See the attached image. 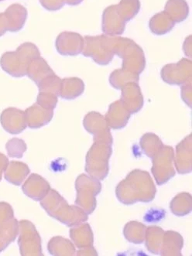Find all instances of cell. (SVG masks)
I'll return each mask as SVG.
<instances>
[{"mask_svg":"<svg viewBox=\"0 0 192 256\" xmlns=\"http://www.w3.org/2000/svg\"><path fill=\"white\" fill-rule=\"evenodd\" d=\"M156 194V186L149 172L139 169L131 171L116 188L117 199L126 205L149 203L154 200Z\"/></svg>","mask_w":192,"mask_h":256,"instance_id":"cell-1","label":"cell"},{"mask_svg":"<svg viewBox=\"0 0 192 256\" xmlns=\"http://www.w3.org/2000/svg\"><path fill=\"white\" fill-rule=\"evenodd\" d=\"M40 204L50 217L68 227H73L88 219V214L84 210L77 205H69L67 200L54 190H50L42 199Z\"/></svg>","mask_w":192,"mask_h":256,"instance_id":"cell-2","label":"cell"},{"mask_svg":"<svg viewBox=\"0 0 192 256\" xmlns=\"http://www.w3.org/2000/svg\"><path fill=\"white\" fill-rule=\"evenodd\" d=\"M40 56L39 50L32 43H24L16 52H6L0 58V65L4 72L15 78L26 76L31 60Z\"/></svg>","mask_w":192,"mask_h":256,"instance_id":"cell-3","label":"cell"},{"mask_svg":"<svg viewBox=\"0 0 192 256\" xmlns=\"http://www.w3.org/2000/svg\"><path fill=\"white\" fill-rule=\"evenodd\" d=\"M114 54L122 59V69L140 76L146 66V58L142 48L134 40L114 36Z\"/></svg>","mask_w":192,"mask_h":256,"instance_id":"cell-4","label":"cell"},{"mask_svg":"<svg viewBox=\"0 0 192 256\" xmlns=\"http://www.w3.org/2000/svg\"><path fill=\"white\" fill-rule=\"evenodd\" d=\"M112 145L105 142H93L86 158V171L92 178L103 180L110 172V160Z\"/></svg>","mask_w":192,"mask_h":256,"instance_id":"cell-5","label":"cell"},{"mask_svg":"<svg viewBox=\"0 0 192 256\" xmlns=\"http://www.w3.org/2000/svg\"><path fill=\"white\" fill-rule=\"evenodd\" d=\"M101 182L88 174L79 175L76 179V205L81 208L88 216L96 210L97 202L96 196L102 190Z\"/></svg>","mask_w":192,"mask_h":256,"instance_id":"cell-6","label":"cell"},{"mask_svg":"<svg viewBox=\"0 0 192 256\" xmlns=\"http://www.w3.org/2000/svg\"><path fill=\"white\" fill-rule=\"evenodd\" d=\"M114 36L108 35L86 36L84 38L83 55L91 56L94 62L98 64H108L115 55L114 52Z\"/></svg>","mask_w":192,"mask_h":256,"instance_id":"cell-7","label":"cell"},{"mask_svg":"<svg viewBox=\"0 0 192 256\" xmlns=\"http://www.w3.org/2000/svg\"><path fill=\"white\" fill-rule=\"evenodd\" d=\"M174 151L172 146H164L152 158V174L160 186L165 184L176 174Z\"/></svg>","mask_w":192,"mask_h":256,"instance_id":"cell-8","label":"cell"},{"mask_svg":"<svg viewBox=\"0 0 192 256\" xmlns=\"http://www.w3.org/2000/svg\"><path fill=\"white\" fill-rule=\"evenodd\" d=\"M83 126L88 134L94 137V142H105L114 144V138L105 117L100 113L91 112L83 120Z\"/></svg>","mask_w":192,"mask_h":256,"instance_id":"cell-9","label":"cell"},{"mask_svg":"<svg viewBox=\"0 0 192 256\" xmlns=\"http://www.w3.org/2000/svg\"><path fill=\"white\" fill-rule=\"evenodd\" d=\"M164 82L172 86H182L192 80V60L182 59L178 64L165 65L160 72Z\"/></svg>","mask_w":192,"mask_h":256,"instance_id":"cell-10","label":"cell"},{"mask_svg":"<svg viewBox=\"0 0 192 256\" xmlns=\"http://www.w3.org/2000/svg\"><path fill=\"white\" fill-rule=\"evenodd\" d=\"M20 236L19 238V246L21 254H42V240L36 232L34 226L28 220H22L20 223Z\"/></svg>","mask_w":192,"mask_h":256,"instance_id":"cell-11","label":"cell"},{"mask_svg":"<svg viewBox=\"0 0 192 256\" xmlns=\"http://www.w3.org/2000/svg\"><path fill=\"white\" fill-rule=\"evenodd\" d=\"M58 52L64 56H76L82 53L84 39L76 32H64L56 40Z\"/></svg>","mask_w":192,"mask_h":256,"instance_id":"cell-12","label":"cell"},{"mask_svg":"<svg viewBox=\"0 0 192 256\" xmlns=\"http://www.w3.org/2000/svg\"><path fill=\"white\" fill-rule=\"evenodd\" d=\"M192 135L186 136L176 146L175 168L179 174H187L192 170Z\"/></svg>","mask_w":192,"mask_h":256,"instance_id":"cell-13","label":"cell"},{"mask_svg":"<svg viewBox=\"0 0 192 256\" xmlns=\"http://www.w3.org/2000/svg\"><path fill=\"white\" fill-rule=\"evenodd\" d=\"M126 21L118 12L117 5L111 6L105 10L102 15L103 32L108 36H118L124 34Z\"/></svg>","mask_w":192,"mask_h":256,"instance_id":"cell-14","label":"cell"},{"mask_svg":"<svg viewBox=\"0 0 192 256\" xmlns=\"http://www.w3.org/2000/svg\"><path fill=\"white\" fill-rule=\"evenodd\" d=\"M122 96L120 101L131 114H136L142 110L144 97L138 82H129L121 88Z\"/></svg>","mask_w":192,"mask_h":256,"instance_id":"cell-15","label":"cell"},{"mask_svg":"<svg viewBox=\"0 0 192 256\" xmlns=\"http://www.w3.org/2000/svg\"><path fill=\"white\" fill-rule=\"evenodd\" d=\"M131 114H132L124 107L122 102L118 100L110 104L106 114L105 120L110 128L115 130H122L129 122Z\"/></svg>","mask_w":192,"mask_h":256,"instance_id":"cell-16","label":"cell"},{"mask_svg":"<svg viewBox=\"0 0 192 256\" xmlns=\"http://www.w3.org/2000/svg\"><path fill=\"white\" fill-rule=\"evenodd\" d=\"M50 184L46 180L38 174L31 175L22 186V190L26 196L35 200H42L50 192Z\"/></svg>","mask_w":192,"mask_h":256,"instance_id":"cell-17","label":"cell"},{"mask_svg":"<svg viewBox=\"0 0 192 256\" xmlns=\"http://www.w3.org/2000/svg\"><path fill=\"white\" fill-rule=\"evenodd\" d=\"M26 124L30 128H38L50 122L54 116V110H46L38 104H34L25 112Z\"/></svg>","mask_w":192,"mask_h":256,"instance_id":"cell-18","label":"cell"},{"mask_svg":"<svg viewBox=\"0 0 192 256\" xmlns=\"http://www.w3.org/2000/svg\"><path fill=\"white\" fill-rule=\"evenodd\" d=\"M184 238L182 234L174 230H166L164 234L160 254L162 256H182Z\"/></svg>","mask_w":192,"mask_h":256,"instance_id":"cell-19","label":"cell"},{"mask_svg":"<svg viewBox=\"0 0 192 256\" xmlns=\"http://www.w3.org/2000/svg\"><path fill=\"white\" fill-rule=\"evenodd\" d=\"M6 20L8 24V31L18 32L24 28L28 18V10L20 4L10 6L5 12Z\"/></svg>","mask_w":192,"mask_h":256,"instance_id":"cell-20","label":"cell"},{"mask_svg":"<svg viewBox=\"0 0 192 256\" xmlns=\"http://www.w3.org/2000/svg\"><path fill=\"white\" fill-rule=\"evenodd\" d=\"M70 237L74 246L78 248L92 246L94 243L92 230L90 224L84 222L76 224L70 228Z\"/></svg>","mask_w":192,"mask_h":256,"instance_id":"cell-21","label":"cell"},{"mask_svg":"<svg viewBox=\"0 0 192 256\" xmlns=\"http://www.w3.org/2000/svg\"><path fill=\"white\" fill-rule=\"evenodd\" d=\"M55 74L44 59L38 56L31 60L28 66L26 76L36 84L48 76Z\"/></svg>","mask_w":192,"mask_h":256,"instance_id":"cell-22","label":"cell"},{"mask_svg":"<svg viewBox=\"0 0 192 256\" xmlns=\"http://www.w3.org/2000/svg\"><path fill=\"white\" fill-rule=\"evenodd\" d=\"M84 84L82 79L70 78L62 80L59 96L66 100H73L84 92Z\"/></svg>","mask_w":192,"mask_h":256,"instance_id":"cell-23","label":"cell"},{"mask_svg":"<svg viewBox=\"0 0 192 256\" xmlns=\"http://www.w3.org/2000/svg\"><path fill=\"white\" fill-rule=\"evenodd\" d=\"M164 230L158 226H150L146 227L145 234V246L150 252L154 254H160V248L163 242Z\"/></svg>","mask_w":192,"mask_h":256,"instance_id":"cell-24","label":"cell"},{"mask_svg":"<svg viewBox=\"0 0 192 256\" xmlns=\"http://www.w3.org/2000/svg\"><path fill=\"white\" fill-rule=\"evenodd\" d=\"M48 251L53 256H73L76 254L74 243L60 236L50 239L48 243Z\"/></svg>","mask_w":192,"mask_h":256,"instance_id":"cell-25","label":"cell"},{"mask_svg":"<svg viewBox=\"0 0 192 256\" xmlns=\"http://www.w3.org/2000/svg\"><path fill=\"white\" fill-rule=\"evenodd\" d=\"M164 12L174 22H180L188 16L189 7L186 0H168Z\"/></svg>","mask_w":192,"mask_h":256,"instance_id":"cell-26","label":"cell"},{"mask_svg":"<svg viewBox=\"0 0 192 256\" xmlns=\"http://www.w3.org/2000/svg\"><path fill=\"white\" fill-rule=\"evenodd\" d=\"M172 213L178 217L188 216L192 212V198L190 194L183 192L172 199L170 203Z\"/></svg>","mask_w":192,"mask_h":256,"instance_id":"cell-27","label":"cell"},{"mask_svg":"<svg viewBox=\"0 0 192 256\" xmlns=\"http://www.w3.org/2000/svg\"><path fill=\"white\" fill-rule=\"evenodd\" d=\"M175 22L172 20V18L164 11L160 12L154 16L150 21V29L151 32L154 34L164 35L170 32L174 26Z\"/></svg>","mask_w":192,"mask_h":256,"instance_id":"cell-28","label":"cell"},{"mask_svg":"<svg viewBox=\"0 0 192 256\" xmlns=\"http://www.w3.org/2000/svg\"><path fill=\"white\" fill-rule=\"evenodd\" d=\"M146 226L138 222H130L124 228L125 238L130 242L139 244L144 242Z\"/></svg>","mask_w":192,"mask_h":256,"instance_id":"cell-29","label":"cell"},{"mask_svg":"<svg viewBox=\"0 0 192 256\" xmlns=\"http://www.w3.org/2000/svg\"><path fill=\"white\" fill-rule=\"evenodd\" d=\"M140 146L142 152L148 158L152 159L155 154L164 146V144L156 134L148 132L141 137Z\"/></svg>","mask_w":192,"mask_h":256,"instance_id":"cell-30","label":"cell"},{"mask_svg":"<svg viewBox=\"0 0 192 256\" xmlns=\"http://www.w3.org/2000/svg\"><path fill=\"white\" fill-rule=\"evenodd\" d=\"M139 80L140 76L122 68L114 70L110 78L111 86L118 90H121V88L129 82H138V83Z\"/></svg>","mask_w":192,"mask_h":256,"instance_id":"cell-31","label":"cell"},{"mask_svg":"<svg viewBox=\"0 0 192 256\" xmlns=\"http://www.w3.org/2000/svg\"><path fill=\"white\" fill-rule=\"evenodd\" d=\"M118 12L126 21H129L135 18L140 9V2L139 0H121L117 5Z\"/></svg>","mask_w":192,"mask_h":256,"instance_id":"cell-32","label":"cell"},{"mask_svg":"<svg viewBox=\"0 0 192 256\" xmlns=\"http://www.w3.org/2000/svg\"><path fill=\"white\" fill-rule=\"evenodd\" d=\"M62 79L59 78L55 74L48 76L46 78L38 83L40 92H48L59 96L60 94Z\"/></svg>","mask_w":192,"mask_h":256,"instance_id":"cell-33","label":"cell"},{"mask_svg":"<svg viewBox=\"0 0 192 256\" xmlns=\"http://www.w3.org/2000/svg\"><path fill=\"white\" fill-rule=\"evenodd\" d=\"M58 96L48 92H40L38 96L36 104L46 110H54L57 106Z\"/></svg>","mask_w":192,"mask_h":256,"instance_id":"cell-34","label":"cell"},{"mask_svg":"<svg viewBox=\"0 0 192 256\" xmlns=\"http://www.w3.org/2000/svg\"><path fill=\"white\" fill-rule=\"evenodd\" d=\"M42 6L49 11H57L64 5V0H40Z\"/></svg>","mask_w":192,"mask_h":256,"instance_id":"cell-35","label":"cell"},{"mask_svg":"<svg viewBox=\"0 0 192 256\" xmlns=\"http://www.w3.org/2000/svg\"><path fill=\"white\" fill-rule=\"evenodd\" d=\"M182 98L192 108V80L182 84Z\"/></svg>","mask_w":192,"mask_h":256,"instance_id":"cell-36","label":"cell"},{"mask_svg":"<svg viewBox=\"0 0 192 256\" xmlns=\"http://www.w3.org/2000/svg\"><path fill=\"white\" fill-rule=\"evenodd\" d=\"M77 256H97L98 253L96 252V248L92 246H88V247L82 248H79L78 252L76 253Z\"/></svg>","mask_w":192,"mask_h":256,"instance_id":"cell-37","label":"cell"},{"mask_svg":"<svg viewBox=\"0 0 192 256\" xmlns=\"http://www.w3.org/2000/svg\"><path fill=\"white\" fill-rule=\"evenodd\" d=\"M8 31V24L6 20L4 12L0 14V38L4 36L6 32Z\"/></svg>","mask_w":192,"mask_h":256,"instance_id":"cell-38","label":"cell"},{"mask_svg":"<svg viewBox=\"0 0 192 256\" xmlns=\"http://www.w3.org/2000/svg\"><path fill=\"white\" fill-rule=\"evenodd\" d=\"M64 4H68V5L76 6L81 4L83 0H64Z\"/></svg>","mask_w":192,"mask_h":256,"instance_id":"cell-39","label":"cell"},{"mask_svg":"<svg viewBox=\"0 0 192 256\" xmlns=\"http://www.w3.org/2000/svg\"><path fill=\"white\" fill-rule=\"evenodd\" d=\"M1 1H4V0H0V2H1Z\"/></svg>","mask_w":192,"mask_h":256,"instance_id":"cell-40","label":"cell"}]
</instances>
